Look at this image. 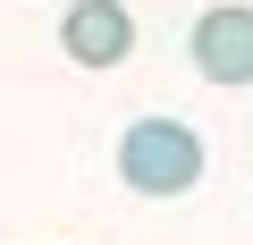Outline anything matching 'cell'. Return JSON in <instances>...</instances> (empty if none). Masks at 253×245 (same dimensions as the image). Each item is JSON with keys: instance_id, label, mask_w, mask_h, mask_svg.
Listing matches in <instances>:
<instances>
[{"instance_id": "obj_2", "label": "cell", "mask_w": 253, "mask_h": 245, "mask_svg": "<svg viewBox=\"0 0 253 245\" xmlns=\"http://www.w3.org/2000/svg\"><path fill=\"white\" fill-rule=\"evenodd\" d=\"M186 51H194V68L211 76V85H253V9L245 0H219V9H203L194 17V34H186Z\"/></svg>"}, {"instance_id": "obj_1", "label": "cell", "mask_w": 253, "mask_h": 245, "mask_svg": "<svg viewBox=\"0 0 253 245\" xmlns=\"http://www.w3.org/2000/svg\"><path fill=\"white\" fill-rule=\"evenodd\" d=\"M118 178L169 203V195H194L203 186V136L186 127V118H126V136H118Z\"/></svg>"}, {"instance_id": "obj_3", "label": "cell", "mask_w": 253, "mask_h": 245, "mask_svg": "<svg viewBox=\"0 0 253 245\" xmlns=\"http://www.w3.org/2000/svg\"><path fill=\"white\" fill-rule=\"evenodd\" d=\"M59 51H68L76 68H118L126 51H135V17H126V0H68Z\"/></svg>"}]
</instances>
